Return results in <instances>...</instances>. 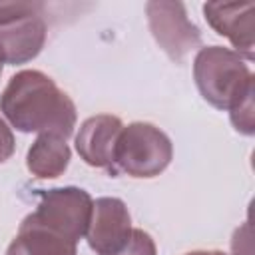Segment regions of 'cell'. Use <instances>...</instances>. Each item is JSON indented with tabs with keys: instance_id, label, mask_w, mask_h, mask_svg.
<instances>
[{
	"instance_id": "6da1fadb",
	"label": "cell",
	"mask_w": 255,
	"mask_h": 255,
	"mask_svg": "<svg viewBox=\"0 0 255 255\" xmlns=\"http://www.w3.org/2000/svg\"><path fill=\"white\" fill-rule=\"evenodd\" d=\"M0 112L22 133H50L68 139L78 112L72 98L40 70L16 72L0 94Z\"/></svg>"
},
{
	"instance_id": "7a4b0ae2",
	"label": "cell",
	"mask_w": 255,
	"mask_h": 255,
	"mask_svg": "<svg viewBox=\"0 0 255 255\" xmlns=\"http://www.w3.org/2000/svg\"><path fill=\"white\" fill-rule=\"evenodd\" d=\"M193 80L201 98L229 112L247 94L255 92V78L249 64L231 48L203 46L193 58Z\"/></svg>"
},
{
	"instance_id": "3957f363",
	"label": "cell",
	"mask_w": 255,
	"mask_h": 255,
	"mask_svg": "<svg viewBox=\"0 0 255 255\" xmlns=\"http://www.w3.org/2000/svg\"><path fill=\"white\" fill-rule=\"evenodd\" d=\"M173 157L169 135L149 122H131L122 128L116 145L114 169L137 179L159 175Z\"/></svg>"
},
{
	"instance_id": "277c9868",
	"label": "cell",
	"mask_w": 255,
	"mask_h": 255,
	"mask_svg": "<svg viewBox=\"0 0 255 255\" xmlns=\"http://www.w3.org/2000/svg\"><path fill=\"white\" fill-rule=\"evenodd\" d=\"M48 26L42 2L0 0V62L20 66L32 62L46 44Z\"/></svg>"
},
{
	"instance_id": "5b68a950",
	"label": "cell",
	"mask_w": 255,
	"mask_h": 255,
	"mask_svg": "<svg viewBox=\"0 0 255 255\" xmlns=\"http://www.w3.org/2000/svg\"><path fill=\"white\" fill-rule=\"evenodd\" d=\"M92 207L94 199L82 187L66 185L40 189L36 209L28 213L24 219L78 243L80 239H84L88 231Z\"/></svg>"
},
{
	"instance_id": "8992f818",
	"label": "cell",
	"mask_w": 255,
	"mask_h": 255,
	"mask_svg": "<svg viewBox=\"0 0 255 255\" xmlns=\"http://www.w3.org/2000/svg\"><path fill=\"white\" fill-rule=\"evenodd\" d=\"M145 14L151 36L173 62H181L201 46V30L187 18L181 2L151 0L145 4Z\"/></svg>"
},
{
	"instance_id": "52a82bcc",
	"label": "cell",
	"mask_w": 255,
	"mask_h": 255,
	"mask_svg": "<svg viewBox=\"0 0 255 255\" xmlns=\"http://www.w3.org/2000/svg\"><path fill=\"white\" fill-rule=\"evenodd\" d=\"M131 215L120 197H98L92 207L86 241L98 255H114L122 251L131 237Z\"/></svg>"
},
{
	"instance_id": "ba28073f",
	"label": "cell",
	"mask_w": 255,
	"mask_h": 255,
	"mask_svg": "<svg viewBox=\"0 0 255 255\" xmlns=\"http://www.w3.org/2000/svg\"><path fill=\"white\" fill-rule=\"evenodd\" d=\"M205 22L219 34L225 36L231 46L245 62H251L255 52V2H205Z\"/></svg>"
},
{
	"instance_id": "9c48e42d",
	"label": "cell",
	"mask_w": 255,
	"mask_h": 255,
	"mask_svg": "<svg viewBox=\"0 0 255 255\" xmlns=\"http://www.w3.org/2000/svg\"><path fill=\"white\" fill-rule=\"evenodd\" d=\"M122 120L112 114H96L82 122L76 133V151L92 167L108 169L116 175L114 157L118 137L122 133Z\"/></svg>"
},
{
	"instance_id": "30bf717a",
	"label": "cell",
	"mask_w": 255,
	"mask_h": 255,
	"mask_svg": "<svg viewBox=\"0 0 255 255\" xmlns=\"http://www.w3.org/2000/svg\"><path fill=\"white\" fill-rule=\"evenodd\" d=\"M6 255H78V243L22 219Z\"/></svg>"
},
{
	"instance_id": "8fae6325",
	"label": "cell",
	"mask_w": 255,
	"mask_h": 255,
	"mask_svg": "<svg viewBox=\"0 0 255 255\" xmlns=\"http://www.w3.org/2000/svg\"><path fill=\"white\" fill-rule=\"evenodd\" d=\"M70 159L72 151L64 137L42 133L28 147L26 167L38 179H54L68 169Z\"/></svg>"
},
{
	"instance_id": "7c38bea8",
	"label": "cell",
	"mask_w": 255,
	"mask_h": 255,
	"mask_svg": "<svg viewBox=\"0 0 255 255\" xmlns=\"http://www.w3.org/2000/svg\"><path fill=\"white\" fill-rule=\"evenodd\" d=\"M253 98H255V92L247 94L235 108L229 110V120L233 124V128L243 133V135H253L255 133V120H253Z\"/></svg>"
},
{
	"instance_id": "4fadbf2b",
	"label": "cell",
	"mask_w": 255,
	"mask_h": 255,
	"mask_svg": "<svg viewBox=\"0 0 255 255\" xmlns=\"http://www.w3.org/2000/svg\"><path fill=\"white\" fill-rule=\"evenodd\" d=\"M114 255H157L153 237L143 229H133L128 245Z\"/></svg>"
},
{
	"instance_id": "5bb4252c",
	"label": "cell",
	"mask_w": 255,
	"mask_h": 255,
	"mask_svg": "<svg viewBox=\"0 0 255 255\" xmlns=\"http://www.w3.org/2000/svg\"><path fill=\"white\" fill-rule=\"evenodd\" d=\"M16 149V139H14V133L10 129V126L0 118V163H4L6 159L12 157Z\"/></svg>"
},
{
	"instance_id": "9a60e30c",
	"label": "cell",
	"mask_w": 255,
	"mask_h": 255,
	"mask_svg": "<svg viewBox=\"0 0 255 255\" xmlns=\"http://www.w3.org/2000/svg\"><path fill=\"white\" fill-rule=\"evenodd\" d=\"M185 255H229V253H223L219 249H195V251H189Z\"/></svg>"
},
{
	"instance_id": "2e32d148",
	"label": "cell",
	"mask_w": 255,
	"mask_h": 255,
	"mask_svg": "<svg viewBox=\"0 0 255 255\" xmlns=\"http://www.w3.org/2000/svg\"><path fill=\"white\" fill-rule=\"evenodd\" d=\"M0 74H2V62H0Z\"/></svg>"
}]
</instances>
